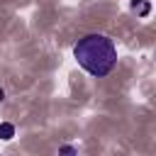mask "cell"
Instances as JSON below:
<instances>
[{
	"label": "cell",
	"instance_id": "3",
	"mask_svg": "<svg viewBox=\"0 0 156 156\" xmlns=\"http://www.w3.org/2000/svg\"><path fill=\"white\" fill-rule=\"evenodd\" d=\"M15 136V124H10V122H0V139L2 141H10Z\"/></svg>",
	"mask_w": 156,
	"mask_h": 156
},
{
	"label": "cell",
	"instance_id": "4",
	"mask_svg": "<svg viewBox=\"0 0 156 156\" xmlns=\"http://www.w3.org/2000/svg\"><path fill=\"white\" fill-rule=\"evenodd\" d=\"M76 151H78V149H76V146H71V144H63V146L58 149V154H76Z\"/></svg>",
	"mask_w": 156,
	"mask_h": 156
},
{
	"label": "cell",
	"instance_id": "5",
	"mask_svg": "<svg viewBox=\"0 0 156 156\" xmlns=\"http://www.w3.org/2000/svg\"><path fill=\"white\" fill-rule=\"evenodd\" d=\"M2 100H5V90L0 88V102H2Z\"/></svg>",
	"mask_w": 156,
	"mask_h": 156
},
{
	"label": "cell",
	"instance_id": "2",
	"mask_svg": "<svg viewBox=\"0 0 156 156\" xmlns=\"http://www.w3.org/2000/svg\"><path fill=\"white\" fill-rule=\"evenodd\" d=\"M132 10L139 15V17H146L151 12V2L149 0H132Z\"/></svg>",
	"mask_w": 156,
	"mask_h": 156
},
{
	"label": "cell",
	"instance_id": "1",
	"mask_svg": "<svg viewBox=\"0 0 156 156\" xmlns=\"http://www.w3.org/2000/svg\"><path fill=\"white\" fill-rule=\"evenodd\" d=\"M73 58L93 78H105L117 66V46L105 34H83L73 44Z\"/></svg>",
	"mask_w": 156,
	"mask_h": 156
}]
</instances>
